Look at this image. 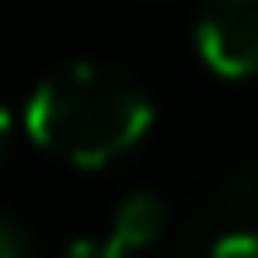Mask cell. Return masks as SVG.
<instances>
[{"label":"cell","mask_w":258,"mask_h":258,"mask_svg":"<svg viewBox=\"0 0 258 258\" xmlns=\"http://www.w3.org/2000/svg\"><path fill=\"white\" fill-rule=\"evenodd\" d=\"M211 258H258V230H234L225 239H215Z\"/></svg>","instance_id":"277c9868"},{"label":"cell","mask_w":258,"mask_h":258,"mask_svg":"<svg viewBox=\"0 0 258 258\" xmlns=\"http://www.w3.org/2000/svg\"><path fill=\"white\" fill-rule=\"evenodd\" d=\"M148 124H153V105L144 86L105 62H72L43 77L24 110L29 139L72 167L115 163L148 134Z\"/></svg>","instance_id":"6da1fadb"},{"label":"cell","mask_w":258,"mask_h":258,"mask_svg":"<svg viewBox=\"0 0 258 258\" xmlns=\"http://www.w3.org/2000/svg\"><path fill=\"white\" fill-rule=\"evenodd\" d=\"M225 196H230L234 211L253 215V211H258V177H234V182L225 186Z\"/></svg>","instance_id":"52a82bcc"},{"label":"cell","mask_w":258,"mask_h":258,"mask_svg":"<svg viewBox=\"0 0 258 258\" xmlns=\"http://www.w3.org/2000/svg\"><path fill=\"white\" fill-rule=\"evenodd\" d=\"M62 258H134V253H129L124 244H115L110 234H105V239H77Z\"/></svg>","instance_id":"5b68a950"},{"label":"cell","mask_w":258,"mask_h":258,"mask_svg":"<svg viewBox=\"0 0 258 258\" xmlns=\"http://www.w3.org/2000/svg\"><path fill=\"white\" fill-rule=\"evenodd\" d=\"M196 53L220 77L258 72V0H206L196 19Z\"/></svg>","instance_id":"7a4b0ae2"},{"label":"cell","mask_w":258,"mask_h":258,"mask_svg":"<svg viewBox=\"0 0 258 258\" xmlns=\"http://www.w3.org/2000/svg\"><path fill=\"white\" fill-rule=\"evenodd\" d=\"M163 225H167V206H163V196H153V191H134V196H124V206L115 211V220H110V239L124 244L129 253H139V249H148V244H158Z\"/></svg>","instance_id":"3957f363"},{"label":"cell","mask_w":258,"mask_h":258,"mask_svg":"<svg viewBox=\"0 0 258 258\" xmlns=\"http://www.w3.org/2000/svg\"><path fill=\"white\" fill-rule=\"evenodd\" d=\"M0 258H34V253H29L24 230H19V225L10 220L5 211H0Z\"/></svg>","instance_id":"8992f818"},{"label":"cell","mask_w":258,"mask_h":258,"mask_svg":"<svg viewBox=\"0 0 258 258\" xmlns=\"http://www.w3.org/2000/svg\"><path fill=\"white\" fill-rule=\"evenodd\" d=\"M10 134H15V120H10V110H5V105H0V148L10 144Z\"/></svg>","instance_id":"ba28073f"}]
</instances>
